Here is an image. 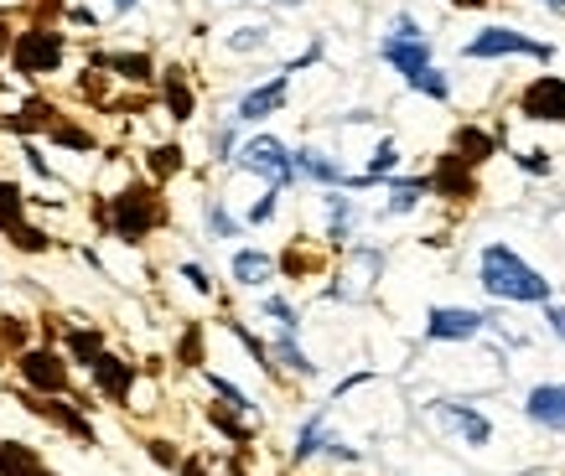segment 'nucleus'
Returning <instances> with one entry per match:
<instances>
[{
  "mask_svg": "<svg viewBox=\"0 0 565 476\" xmlns=\"http://www.w3.org/2000/svg\"><path fill=\"white\" fill-rule=\"evenodd\" d=\"M234 166L249 171V176H259V182L275 187V192L296 187V151L280 136H249L239 145V155H234Z\"/></svg>",
  "mask_w": 565,
  "mask_h": 476,
  "instance_id": "obj_4",
  "label": "nucleus"
},
{
  "mask_svg": "<svg viewBox=\"0 0 565 476\" xmlns=\"http://www.w3.org/2000/svg\"><path fill=\"white\" fill-rule=\"evenodd\" d=\"M17 374L26 383V393H42V399H63L73 389V374H68V353H57V347H26L17 353Z\"/></svg>",
  "mask_w": 565,
  "mask_h": 476,
  "instance_id": "obj_6",
  "label": "nucleus"
},
{
  "mask_svg": "<svg viewBox=\"0 0 565 476\" xmlns=\"http://www.w3.org/2000/svg\"><path fill=\"white\" fill-rule=\"evenodd\" d=\"M379 63H390L411 84L415 73H426L436 63V47H430V36H379Z\"/></svg>",
  "mask_w": 565,
  "mask_h": 476,
  "instance_id": "obj_13",
  "label": "nucleus"
},
{
  "mask_svg": "<svg viewBox=\"0 0 565 476\" xmlns=\"http://www.w3.org/2000/svg\"><path fill=\"white\" fill-rule=\"evenodd\" d=\"M462 57L467 63H503V57H530V63H540V68H550L555 63V42H540V36L519 32V26H482V32H472L462 42Z\"/></svg>",
  "mask_w": 565,
  "mask_h": 476,
  "instance_id": "obj_3",
  "label": "nucleus"
},
{
  "mask_svg": "<svg viewBox=\"0 0 565 476\" xmlns=\"http://www.w3.org/2000/svg\"><path fill=\"white\" fill-rule=\"evenodd\" d=\"M286 104H291V73H270L265 84H255V88H244L239 94L234 119H239V125H265V119L280 115Z\"/></svg>",
  "mask_w": 565,
  "mask_h": 476,
  "instance_id": "obj_11",
  "label": "nucleus"
},
{
  "mask_svg": "<svg viewBox=\"0 0 565 476\" xmlns=\"http://www.w3.org/2000/svg\"><path fill=\"white\" fill-rule=\"evenodd\" d=\"M239 145H244V140H239V119H234V115H228L218 130L207 136V151H213V161H218V166H228V161L239 155Z\"/></svg>",
  "mask_w": 565,
  "mask_h": 476,
  "instance_id": "obj_33",
  "label": "nucleus"
},
{
  "mask_svg": "<svg viewBox=\"0 0 565 476\" xmlns=\"http://www.w3.org/2000/svg\"><path fill=\"white\" fill-rule=\"evenodd\" d=\"M104 223H109V234L120 238V244H146V238L167 223L161 187H156V182H130V187H120L115 197H109Z\"/></svg>",
  "mask_w": 565,
  "mask_h": 476,
  "instance_id": "obj_2",
  "label": "nucleus"
},
{
  "mask_svg": "<svg viewBox=\"0 0 565 476\" xmlns=\"http://www.w3.org/2000/svg\"><path fill=\"white\" fill-rule=\"evenodd\" d=\"M146 166H151L156 182H172V176H182V171H188V151H182L177 140H161V145H151V151H146Z\"/></svg>",
  "mask_w": 565,
  "mask_h": 476,
  "instance_id": "obj_27",
  "label": "nucleus"
},
{
  "mask_svg": "<svg viewBox=\"0 0 565 476\" xmlns=\"http://www.w3.org/2000/svg\"><path fill=\"white\" fill-rule=\"evenodd\" d=\"M327 409L332 404H322L317 414L301 420V430H296V441H291V466H307V461H317L327 451V441H332V430H327Z\"/></svg>",
  "mask_w": 565,
  "mask_h": 476,
  "instance_id": "obj_21",
  "label": "nucleus"
},
{
  "mask_svg": "<svg viewBox=\"0 0 565 476\" xmlns=\"http://www.w3.org/2000/svg\"><path fill=\"white\" fill-rule=\"evenodd\" d=\"M430 420H436L446 435H457L467 451H488V445H493V420H488L478 404H467V399H436V404H430Z\"/></svg>",
  "mask_w": 565,
  "mask_h": 476,
  "instance_id": "obj_8",
  "label": "nucleus"
},
{
  "mask_svg": "<svg viewBox=\"0 0 565 476\" xmlns=\"http://www.w3.org/2000/svg\"><path fill=\"white\" fill-rule=\"evenodd\" d=\"M6 238L17 244L21 255H47V249H52V238L42 234V228H32V223H26V218H21V223H11V228H6Z\"/></svg>",
  "mask_w": 565,
  "mask_h": 476,
  "instance_id": "obj_36",
  "label": "nucleus"
},
{
  "mask_svg": "<svg viewBox=\"0 0 565 476\" xmlns=\"http://www.w3.org/2000/svg\"><path fill=\"white\" fill-rule=\"evenodd\" d=\"M411 88H415V94H426V99H436V104H451V78H446L436 63H430L426 73H415Z\"/></svg>",
  "mask_w": 565,
  "mask_h": 476,
  "instance_id": "obj_37",
  "label": "nucleus"
},
{
  "mask_svg": "<svg viewBox=\"0 0 565 476\" xmlns=\"http://www.w3.org/2000/svg\"><path fill=\"white\" fill-rule=\"evenodd\" d=\"M182 280H188V285L198 290V295H213V274H207L203 264H192V259L182 264Z\"/></svg>",
  "mask_w": 565,
  "mask_h": 476,
  "instance_id": "obj_47",
  "label": "nucleus"
},
{
  "mask_svg": "<svg viewBox=\"0 0 565 476\" xmlns=\"http://www.w3.org/2000/svg\"><path fill=\"white\" fill-rule=\"evenodd\" d=\"M161 104H167V115H172L177 125H188V119L198 115V94H192V84H188V73L182 68L161 73Z\"/></svg>",
  "mask_w": 565,
  "mask_h": 476,
  "instance_id": "obj_24",
  "label": "nucleus"
},
{
  "mask_svg": "<svg viewBox=\"0 0 565 476\" xmlns=\"http://www.w3.org/2000/svg\"><path fill=\"white\" fill-rule=\"evenodd\" d=\"M63 57H68V36L52 32V26H26L11 47V68L21 78H47V73L63 68Z\"/></svg>",
  "mask_w": 565,
  "mask_h": 476,
  "instance_id": "obj_5",
  "label": "nucleus"
},
{
  "mask_svg": "<svg viewBox=\"0 0 565 476\" xmlns=\"http://www.w3.org/2000/svg\"><path fill=\"white\" fill-rule=\"evenodd\" d=\"M99 357H104V332H99V326H73V332H68V363L94 368Z\"/></svg>",
  "mask_w": 565,
  "mask_h": 476,
  "instance_id": "obj_29",
  "label": "nucleus"
},
{
  "mask_svg": "<svg viewBox=\"0 0 565 476\" xmlns=\"http://www.w3.org/2000/svg\"><path fill=\"white\" fill-rule=\"evenodd\" d=\"M146 456H151L156 466H161V472H177V466L188 461V456H182V451H177L172 441H161V435H151V441H146Z\"/></svg>",
  "mask_w": 565,
  "mask_h": 476,
  "instance_id": "obj_44",
  "label": "nucleus"
},
{
  "mask_svg": "<svg viewBox=\"0 0 565 476\" xmlns=\"http://www.w3.org/2000/svg\"><path fill=\"white\" fill-rule=\"evenodd\" d=\"M451 151L462 155L467 166H488L498 155V136L482 130V125H457V130H451Z\"/></svg>",
  "mask_w": 565,
  "mask_h": 476,
  "instance_id": "obj_22",
  "label": "nucleus"
},
{
  "mask_svg": "<svg viewBox=\"0 0 565 476\" xmlns=\"http://www.w3.org/2000/svg\"><path fill=\"white\" fill-rule=\"evenodd\" d=\"M384 192H390V197L379 203L374 218H379V223H390V218H411L415 207H420V203L430 197V176H390V182H384Z\"/></svg>",
  "mask_w": 565,
  "mask_h": 476,
  "instance_id": "obj_19",
  "label": "nucleus"
},
{
  "mask_svg": "<svg viewBox=\"0 0 565 476\" xmlns=\"http://www.w3.org/2000/svg\"><path fill=\"white\" fill-rule=\"evenodd\" d=\"M322 213H327V244H332V249H353V228H359V203H353V192L327 187Z\"/></svg>",
  "mask_w": 565,
  "mask_h": 476,
  "instance_id": "obj_17",
  "label": "nucleus"
},
{
  "mask_svg": "<svg viewBox=\"0 0 565 476\" xmlns=\"http://www.w3.org/2000/svg\"><path fill=\"white\" fill-rule=\"evenodd\" d=\"M270 357H275V368H286V374H296V378H317V363H311L307 347L296 342V332H275Z\"/></svg>",
  "mask_w": 565,
  "mask_h": 476,
  "instance_id": "obj_26",
  "label": "nucleus"
},
{
  "mask_svg": "<svg viewBox=\"0 0 565 476\" xmlns=\"http://www.w3.org/2000/svg\"><path fill=\"white\" fill-rule=\"evenodd\" d=\"M259 316H270L275 332H301V311H296L280 290H265V295H259Z\"/></svg>",
  "mask_w": 565,
  "mask_h": 476,
  "instance_id": "obj_32",
  "label": "nucleus"
},
{
  "mask_svg": "<svg viewBox=\"0 0 565 476\" xmlns=\"http://www.w3.org/2000/svg\"><path fill=\"white\" fill-rule=\"evenodd\" d=\"M94 68H109L115 78H125V84H151L156 78L151 52H99V57H94Z\"/></svg>",
  "mask_w": 565,
  "mask_h": 476,
  "instance_id": "obj_23",
  "label": "nucleus"
},
{
  "mask_svg": "<svg viewBox=\"0 0 565 476\" xmlns=\"http://www.w3.org/2000/svg\"><path fill=\"white\" fill-rule=\"evenodd\" d=\"M545 326H550V337H555V342H565V306H555V301H550V306H545Z\"/></svg>",
  "mask_w": 565,
  "mask_h": 476,
  "instance_id": "obj_48",
  "label": "nucleus"
},
{
  "mask_svg": "<svg viewBox=\"0 0 565 476\" xmlns=\"http://www.w3.org/2000/svg\"><path fill=\"white\" fill-rule=\"evenodd\" d=\"M379 274H384V249H369V244H353L343 255V270H338V285H327V301H363L374 295Z\"/></svg>",
  "mask_w": 565,
  "mask_h": 476,
  "instance_id": "obj_7",
  "label": "nucleus"
},
{
  "mask_svg": "<svg viewBox=\"0 0 565 476\" xmlns=\"http://www.w3.org/2000/svg\"><path fill=\"white\" fill-rule=\"evenodd\" d=\"M234 476H244V472H234Z\"/></svg>",
  "mask_w": 565,
  "mask_h": 476,
  "instance_id": "obj_54",
  "label": "nucleus"
},
{
  "mask_svg": "<svg viewBox=\"0 0 565 476\" xmlns=\"http://www.w3.org/2000/svg\"><path fill=\"white\" fill-rule=\"evenodd\" d=\"M322 264H327V259L317 255V249H307L301 238H296V244H286V255H280V274H286V280H307V274H322Z\"/></svg>",
  "mask_w": 565,
  "mask_h": 476,
  "instance_id": "obj_30",
  "label": "nucleus"
},
{
  "mask_svg": "<svg viewBox=\"0 0 565 476\" xmlns=\"http://www.w3.org/2000/svg\"><path fill=\"white\" fill-rule=\"evenodd\" d=\"M88 383H94V393H99L104 404H130V389H136V363L104 353L99 363L88 368Z\"/></svg>",
  "mask_w": 565,
  "mask_h": 476,
  "instance_id": "obj_14",
  "label": "nucleus"
},
{
  "mask_svg": "<svg viewBox=\"0 0 565 476\" xmlns=\"http://www.w3.org/2000/svg\"><path fill=\"white\" fill-rule=\"evenodd\" d=\"M47 140H52V145H68V151H84V155L94 151V136H88V130H78V125H63V119L47 130Z\"/></svg>",
  "mask_w": 565,
  "mask_h": 476,
  "instance_id": "obj_41",
  "label": "nucleus"
},
{
  "mask_svg": "<svg viewBox=\"0 0 565 476\" xmlns=\"http://www.w3.org/2000/svg\"><path fill=\"white\" fill-rule=\"evenodd\" d=\"M203 378H207V389L218 393V399H223V404H228V409H244V414H255V420H259L255 399H249V393H244L239 383H234V378H223V374H203Z\"/></svg>",
  "mask_w": 565,
  "mask_h": 476,
  "instance_id": "obj_35",
  "label": "nucleus"
},
{
  "mask_svg": "<svg viewBox=\"0 0 565 476\" xmlns=\"http://www.w3.org/2000/svg\"><path fill=\"white\" fill-rule=\"evenodd\" d=\"M21 404L32 409L36 420H47V425H57V430H68L73 441H84V445H94V425H88L84 414H78V404H63V399H42V393H21Z\"/></svg>",
  "mask_w": 565,
  "mask_h": 476,
  "instance_id": "obj_18",
  "label": "nucleus"
},
{
  "mask_svg": "<svg viewBox=\"0 0 565 476\" xmlns=\"http://www.w3.org/2000/svg\"><path fill=\"white\" fill-rule=\"evenodd\" d=\"M488 326H493V316H488V311H472V306H430L426 311V326H420V337H426V342H478Z\"/></svg>",
  "mask_w": 565,
  "mask_h": 476,
  "instance_id": "obj_10",
  "label": "nucleus"
},
{
  "mask_svg": "<svg viewBox=\"0 0 565 476\" xmlns=\"http://www.w3.org/2000/svg\"><path fill=\"white\" fill-rule=\"evenodd\" d=\"M540 11H555V17H565V0H534Z\"/></svg>",
  "mask_w": 565,
  "mask_h": 476,
  "instance_id": "obj_52",
  "label": "nucleus"
},
{
  "mask_svg": "<svg viewBox=\"0 0 565 476\" xmlns=\"http://www.w3.org/2000/svg\"><path fill=\"white\" fill-rule=\"evenodd\" d=\"M296 182H307V187H348V171L343 161L322 145H296Z\"/></svg>",
  "mask_w": 565,
  "mask_h": 476,
  "instance_id": "obj_16",
  "label": "nucleus"
},
{
  "mask_svg": "<svg viewBox=\"0 0 565 476\" xmlns=\"http://www.w3.org/2000/svg\"><path fill=\"white\" fill-rule=\"evenodd\" d=\"M322 57H327V42H322V36H311L307 47L296 52V57H291V63H286V68H280V73H291V78H296V73H307V68H317V63H322Z\"/></svg>",
  "mask_w": 565,
  "mask_h": 476,
  "instance_id": "obj_43",
  "label": "nucleus"
},
{
  "mask_svg": "<svg viewBox=\"0 0 565 476\" xmlns=\"http://www.w3.org/2000/svg\"><path fill=\"white\" fill-rule=\"evenodd\" d=\"M519 119L530 125H565V73H540L519 88Z\"/></svg>",
  "mask_w": 565,
  "mask_h": 476,
  "instance_id": "obj_9",
  "label": "nucleus"
},
{
  "mask_svg": "<svg viewBox=\"0 0 565 476\" xmlns=\"http://www.w3.org/2000/svg\"><path fill=\"white\" fill-rule=\"evenodd\" d=\"M524 420L545 435H565V383H534L524 393Z\"/></svg>",
  "mask_w": 565,
  "mask_h": 476,
  "instance_id": "obj_15",
  "label": "nucleus"
},
{
  "mask_svg": "<svg viewBox=\"0 0 565 476\" xmlns=\"http://www.w3.org/2000/svg\"><path fill=\"white\" fill-rule=\"evenodd\" d=\"M514 166L524 171V176H534V182H545V176H555V155L530 145V151H514Z\"/></svg>",
  "mask_w": 565,
  "mask_h": 476,
  "instance_id": "obj_38",
  "label": "nucleus"
},
{
  "mask_svg": "<svg viewBox=\"0 0 565 476\" xmlns=\"http://www.w3.org/2000/svg\"><path fill=\"white\" fill-rule=\"evenodd\" d=\"M0 476H57L26 441H0Z\"/></svg>",
  "mask_w": 565,
  "mask_h": 476,
  "instance_id": "obj_25",
  "label": "nucleus"
},
{
  "mask_svg": "<svg viewBox=\"0 0 565 476\" xmlns=\"http://www.w3.org/2000/svg\"><path fill=\"white\" fill-rule=\"evenodd\" d=\"M0 347H17V353H26V326H21L17 316H0Z\"/></svg>",
  "mask_w": 565,
  "mask_h": 476,
  "instance_id": "obj_46",
  "label": "nucleus"
},
{
  "mask_svg": "<svg viewBox=\"0 0 565 476\" xmlns=\"http://www.w3.org/2000/svg\"><path fill=\"white\" fill-rule=\"evenodd\" d=\"M228 274H234V285L239 290H265L275 274H280V259H275L270 249H234Z\"/></svg>",
  "mask_w": 565,
  "mask_h": 476,
  "instance_id": "obj_20",
  "label": "nucleus"
},
{
  "mask_svg": "<svg viewBox=\"0 0 565 476\" xmlns=\"http://www.w3.org/2000/svg\"><path fill=\"white\" fill-rule=\"evenodd\" d=\"M177 363L182 368H203V326L192 322L188 332H182V342H177Z\"/></svg>",
  "mask_w": 565,
  "mask_h": 476,
  "instance_id": "obj_42",
  "label": "nucleus"
},
{
  "mask_svg": "<svg viewBox=\"0 0 565 476\" xmlns=\"http://www.w3.org/2000/svg\"><path fill=\"white\" fill-rule=\"evenodd\" d=\"M478 290L498 306H550L555 301V280L503 238L478 249Z\"/></svg>",
  "mask_w": 565,
  "mask_h": 476,
  "instance_id": "obj_1",
  "label": "nucleus"
},
{
  "mask_svg": "<svg viewBox=\"0 0 565 476\" xmlns=\"http://www.w3.org/2000/svg\"><path fill=\"white\" fill-rule=\"evenodd\" d=\"M203 228H207V238H218V244H223V238H239L249 223L234 218L223 197H207V203H203Z\"/></svg>",
  "mask_w": 565,
  "mask_h": 476,
  "instance_id": "obj_28",
  "label": "nucleus"
},
{
  "mask_svg": "<svg viewBox=\"0 0 565 476\" xmlns=\"http://www.w3.org/2000/svg\"><path fill=\"white\" fill-rule=\"evenodd\" d=\"M68 21H73V26H88V32H94V26H99V17H94V11H88V6H73V11H68Z\"/></svg>",
  "mask_w": 565,
  "mask_h": 476,
  "instance_id": "obj_49",
  "label": "nucleus"
},
{
  "mask_svg": "<svg viewBox=\"0 0 565 476\" xmlns=\"http://www.w3.org/2000/svg\"><path fill=\"white\" fill-rule=\"evenodd\" d=\"M177 476H207L203 456H188V461H182V466H177Z\"/></svg>",
  "mask_w": 565,
  "mask_h": 476,
  "instance_id": "obj_50",
  "label": "nucleus"
},
{
  "mask_svg": "<svg viewBox=\"0 0 565 476\" xmlns=\"http://www.w3.org/2000/svg\"><path fill=\"white\" fill-rule=\"evenodd\" d=\"M270 21H255V26H234V32L223 36V47L228 52H265L270 47Z\"/></svg>",
  "mask_w": 565,
  "mask_h": 476,
  "instance_id": "obj_34",
  "label": "nucleus"
},
{
  "mask_svg": "<svg viewBox=\"0 0 565 476\" xmlns=\"http://www.w3.org/2000/svg\"><path fill=\"white\" fill-rule=\"evenodd\" d=\"M275 213H280V192L275 187H265L255 197V203H249V213H244V223H249V228H265V223H275Z\"/></svg>",
  "mask_w": 565,
  "mask_h": 476,
  "instance_id": "obj_40",
  "label": "nucleus"
},
{
  "mask_svg": "<svg viewBox=\"0 0 565 476\" xmlns=\"http://www.w3.org/2000/svg\"><path fill=\"white\" fill-rule=\"evenodd\" d=\"M430 176V197H446V203H472L478 197V166H467L457 151H441Z\"/></svg>",
  "mask_w": 565,
  "mask_h": 476,
  "instance_id": "obj_12",
  "label": "nucleus"
},
{
  "mask_svg": "<svg viewBox=\"0 0 565 476\" xmlns=\"http://www.w3.org/2000/svg\"><path fill=\"white\" fill-rule=\"evenodd\" d=\"M140 0H115V11H136Z\"/></svg>",
  "mask_w": 565,
  "mask_h": 476,
  "instance_id": "obj_53",
  "label": "nucleus"
},
{
  "mask_svg": "<svg viewBox=\"0 0 565 476\" xmlns=\"http://www.w3.org/2000/svg\"><path fill=\"white\" fill-rule=\"evenodd\" d=\"M399 161H405V151H399V140L394 136H379L374 151H369V176H379V182H390V176H399Z\"/></svg>",
  "mask_w": 565,
  "mask_h": 476,
  "instance_id": "obj_31",
  "label": "nucleus"
},
{
  "mask_svg": "<svg viewBox=\"0 0 565 476\" xmlns=\"http://www.w3.org/2000/svg\"><path fill=\"white\" fill-rule=\"evenodd\" d=\"M384 36H426V26H420L415 11H394L390 26H384Z\"/></svg>",
  "mask_w": 565,
  "mask_h": 476,
  "instance_id": "obj_45",
  "label": "nucleus"
},
{
  "mask_svg": "<svg viewBox=\"0 0 565 476\" xmlns=\"http://www.w3.org/2000/svg\"><path fill=\"white\" fill-rule=\"evenodd\" d=\"M21 218H26V192L17 182H0V228H11Z\"/></svg>",
  "mask_w": 565,
  "mask_h": 476,
  "instance_id": "obj_39",
  "label": "nucleus"
},
{
  "mask_svg": "<svg viewBox=\"0 0 565 476\" xmlns=\"http://www.w3.org/2000/svg\"><path fill=\"white\" fill-rule=\"evenodd\" d=\"M26 166H32L36 176H47V182H52V166H47V161H42V155L32 151V145H26Z\"/></svg>",
  "mask_w": 565,
  "mask_h": 476,
  "instance_id": "obj_51",
  "label": "nucleus"
}]
</instances>
